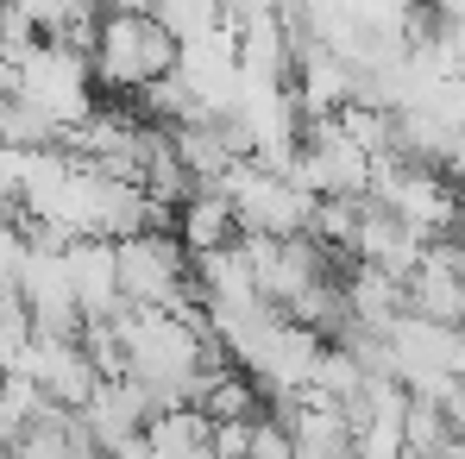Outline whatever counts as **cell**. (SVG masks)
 <instances>
[{
    "label": "cell",
    "mask_w": 465,
    "mask_h": 459,
    "mask_svg": "<svg viewBox=\"0 0 465 459\" xmlns=\"http://www.w3.org/2000/svg\"><path fill=\"white\" fill-rule=\"evenodd\" d=\"M94 88L114 101H139L145 88L176 76V38L157 25L152 13H101L94 25Z\"/></svg>",
    "instance_id": "cell-1"
},
{
    "label": "cell",
    "mask_w": 465,
    "mask_h": 459,
    "mask_svg": "<svg viewBox=\"0 0 465 459\" xmlns=\"http://www.w3.org/2000/svg\"><path fill=\"white\" fill-rule=\"evenodd\" d=\"M114 264H120V303L126 308H157V314L195 308V258L183 252L176 233H133V239H120Z\"/></svg>",
    "instance_id": "cell-2"
},
{
    "label": "cell",
    "mask_w": 465,
    "mask_h": 459,
    "mask_svg": "<svg viewBox=\"0 0 465 459\" xmlns=\"http://www.w3.org/2000/svg\"><path fill=\"white\" fill-rule=\"evenodd\" d=\"M221 195L239 215V239H302L314 227V208H321L309 189H296L290 176L258 170V164H232Z\"/></svg>",
    "instance_id": "cell-3"
},
{
    "label": "cell",
    "mask_w": 465,
    "mask_h": 459,
    "mask_svg": "<svg viewBox=\"0 0 465 459\" xmlns=\"http://www.w3.org/2000/svg\"><path fill=\"white\" fill-rule=\"evenodd\" d=\"M19 101L32 107V114H45L64 139L76 133L82 120L101 107L94 101V64L70 51V45H38L32 57H25V70H19Z\"/></svg>",
    "instance_id": "cell-4"
},
{
    "label": "cell",
    "mask_w": 465,
    "mask_h": 459,
    "mask_svg": "<svg viewBox=\"0 0 465 459\" xmlns=\"http://www.w3.org/2000/svg\"><path fill=\"white\" fill-rule=\"evenodd\" d=\"M290 183L309 189L314 202H365L371 195V157L359 152L333 120H314L302 133L296 164H290Z\"/></svg>",
    "instance_id": "cell-5"
},
{
    "label": "cell",
    "mask_w": 465,
    "mask_h": 459,
    "mask_svg": "<svg viewBox=\"0 0 465 459\" xmlns=\"http://www.w3.org/2000/svg\"><path fill=\"white\" fill-rule=\"evenodd\" d=\"M6 378H13V372H6ZM19 378H32V390H38L51 409H70V415H82V409L94 403V390H101V372H94L82 334L76 340H45V334H32V346H25V359H19Z\"/></svg>",
    "instance_id": "cell-6"
},
{
    "label": "cell",
    "mask_w": 465,
    "mask_h": 459,
    "mask_svg": "<svg viewBox=\"0 0 465 459\" xmlns=\"http://www.w3.org/2000/svg\"><path fill=\"white\" fill-rule=\"evenodd\" d=\"M176 239H183V252L189 258H208V252H227L239 245V215H232V202L221 189H195L183 208H176Z\"/></svg>",
    "instance_id": "cell-7"
},
{
    "label": "cell",
    "mask_w": 465,
    "mask_h": 459,
    "mask_svg": "<svg viewBox=\"0 0 465 459\" xmlns=\"http://www.w3.org/2000/svg\"><path fill=\"white\" fill-rule=\"evenodd\" d=\"M402 303L415 321H434V327H465V284L428 252L415 271H409V284H402Z\"/></svg>",
    "instance_id": "cell-8"
},
{
    "label": "cell",
    "mask_w": 465,
    "mask_h": 459,
    "mask_svg": "<svg viewBox=\"0 0 465 459\" xmlns=\"http://www.w3.org/2000/svg\"><path fill=\"white\" fill-rule=\"evenodd\" d=\"M346 284V314H352V327H371V334H390L409 303H402V284L384 277V271H371V264H352V277H340Z\"/></svg>",
    "instance_id": "cell-9"
},
{
    "label": "cell",
    "mask_w": 465,
    "mask_h": 459,
    "mask_svg": "<svg viewBox=\"0 0 465 459\" xmlns=\"http://www.w3.org/2000/svg\"><path fill=\"white\" fill-rule=\"evenodd\" d=\"M163 0H101V13H157Z\"/></svg>",
    "instance_id": "cell-10"
}]
</instances>
